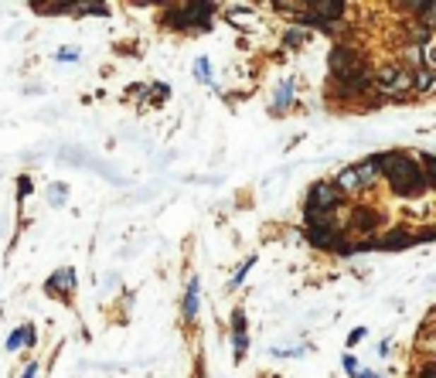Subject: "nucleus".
<instances>
[{
  "mask_svg": "<svg viewBox=\"0 0 436 378\" xmlns=\"http://www.w3.org/2000/svg\"><path fill=\"white\" fill-rule=\"evenodd\" d=\"M375 160H379V167L389 174V181H392V188H396L399 194H416V191H423V184H426V174H423L416 160L406 157V153H382Z\"/></svg>",
  "mask_w": 436,
  "mask_h": 378,
  "instance_id": "f257e3e1",
  "label": "nucleus"
},
{
  "mask_svg": "<svg viewBox=\"0 0 436 378\" xmlns=\"http://www.w3.org/2000/svg\"><path fill=\"white\" fill-rule=\"evenodd\" d=\"M211 14H215V4H181V7H167L160 14V24L174 31H208Z\"/></svg>",
  "mask_w": 436,
  "mask_h": 378,
  "instance_id": "f03ea898",
  "label": "nucleus"
},
{
  "mask_svg": "<svg viewBox=\"0 0 436 378\" xmlns=\"http://www.w3.org/2000/svg\"><path fill=\"white\" fill-rule=\"evenodd\" d=\"M327 65H331V76L338 78V82H348V78H358V76L368 72V65H365L361 52L358 48H351V45H338V48H331Z\"/></svg>",
  "mask_w": 436,
  "mask_h": 378,
  "instance_id": "7ed1b4c3",
  "label": "nucleus"
},
{
  "mask_svg": "<svg viewBox=\"0 0 436 378\" xmlns=\"http://www.w3.org/2000/svg\"><path fill=\"white\" fill-rule=\"evenodd\" d=\"M375 82H379V89L385 95H406L416 89V76H413L409 69H402V65H385V69H379Z\"/></svg>",
  "mask_w": 436,
  "mask_h": 378,
  "instance_id": "20e7f679",
  "label": "nucleus"
},
{
  "mask_svg": "<svg viewBox=\"0 0 436 378\" xmlns=\"http://www.w3.org/2000/svg\"><path fill=\"white\" fill-rule=\"evenodd\" d=\"M344 201V191L338 181H317L310 194H307V211H334Z\"/></svg>",
  "mask_w": 436,
  "mask_h": 378,
  "instance_id": "39448f33",
  "label": "nucleus"
},
{
  "mask_svg": "<svg viewBox=\"0 0 436 378\" xmlns=\"http://www.w3.org/2000/svg\"><path fill=\"white\" fill-rule=\"evenodd\" d=\"M72 290H76V273L72 269H58V273L48 276V283H45V293L58 297V300H72Z\"/></svg>",
  "mask_w": 436,
  "mask_h": 378,
  "instance_id": "423d86ee",
  "label": "nucleus"
},
{
  "mask_svg": "<svg viewBox=\"0 0 436 378\" xmlns=\"http://www.w3.org/2000/svg\"><path fill=\"white\" fill-rule=\"evenodd\" d=\"M232 348H235V361L246 358V348H249L246 310H235V314H232Z\"/></svg>",
  "mask_w": 436,
  "mask_h": 378,
  "instance_id": "0eeeda50",
  "label": "nucleus"
},
{
  "mask_svg": "<svg viewBox=\"0 0 436 378\" xmlns=\"http://www.w3.org/2000/svg\"><path fill=\"white\" fill-rule=\"evenodd\" d=\"M198 276H191L188 283V293H184V321H194L198 317V297H201V290H198Z\"/></svg>",
  "mask_w": 436,
  "mask_h": 378,
  "instance_id": "6e6552de",
  "label": "nucleus"
},
{
  "mask_svg": "<svg viewBox=\"0 0 436 378\" xmlns=\"http://www.w3.org/2000/svg\"><path fill=\"white\" fill-rule=\"evenodd\" d=\"M24 344H28V348L35 344V327H31V324H24V327H18V331H14V334L7 338V351H20Z\"/></svg>",
  "mask_w": 436,
  "mask_h": 378,
  "instance_id": "1a4fd4ad",
  "label": "nucleus"
},
{
  "mask_svg": "<svg viewBox=\"0 0 436 378\" xmlns=\"http://www.w3.org/2000/svg\"><path fill=\"white\" fill-rule=\"evenodd\" d=\"M351 225L361 228V232H372V228L379 225V215L368 208H355V215H351Z\"/></svg>",
  "mask_w": 436,
  "mask_h": 378,
  "instance_id": "9d476101",
  "label": "nucleus"
},
{
  "mask_svg": "<svg viewBox=\"0 0 436 378\" xmlns=\"http://www.w3.org/2000/svg\"><path fill=\"white\" fill-rule=\"evenodd\" d=\"M338 188L348 194V191H358L361 188V177H358V167H344L338 174Z\"/></svg>",
  "mask_w": 436,
  "mask_h": 378,
  "instance_id": "9b49d317",
  "label": "nucleus"
},
{
  "mask_svg": "<svg viewBox=\"0 0 436 378\" xmlns=\"http://www.w3.org/2000/svg\"><path fill=\"white\" fill-rule=\"evenodd\" d=\"M290 102H293V82H283V85L276 89V102H273V113H283Z\"/></svg>",
  "mask_w": 436,
  "mask_h": 378,
  "instance_id": "f8f14e48",
  "label": "nucleus"
},
{
  "mask_svg": "<svg viewBox=\"0 0 436 378\" xmlns=\"http://www.w3.org/2000/svg\"><path fill=\"white\" fill-rule=\"evenodd\" d=\"M379 160H365V164H358V177H361V188H368L372 181H375V174H379Z\"/></svg>",
  "mask_w": 436,
  "mask_h": 378,
  "instance_id": "ddd939ff",
  "label": "nucleus"
},
{
  "mask_svg": "<svg viewBox=\"0 0 436 378\" xmlns=\"http://www.w3.org/2000/svg\"><path fill=\"white\" fill-rule=\"evenodd\" d=\"M76 14H95V18H110V7H106V4H95V0H86V4H76Z\"/></svg>",
  "mask_w": 436,
  "mask_h": 378,
  "instance_id": "4468645a",
  "label": "nucleus"
},
{
  "mask_svg": "<svg viewBox=\"0 0 436 378\" xmlns=\"http://www.w3.org/2000/svg\"><path fill=\"white\" fill-rule=\"evenodd\" d=\"M413 239H409V232H392V239H382V242H375L379 249H402L409 246Z\"/></svg>",
  "mask_w": 436,
  "mask_h": 378,
  "instance_id": "2eb2a0df",
  "label": "nucleus"
},
{
  "mask_svg": "<svg viewBox=\"0 0 436 378\" xmlns=\"http://www.w3.org/2000/svg\"><path fill=\"white\" fill-rule=\"evenodd\" d=\"M416 89H433V69H426V65H419L416 69Z\"/></svg>",
  "mask_w": 436,
  "mask_h": 378,
  "instance_id": "dca6fc26",
  "label": "nucleus"
},
{
  "mask_svg": "<svg viewBox=\"0 0 436 378\" xmlns=\"http://www.w3.org/2000/svg\"><path fill=\"white\" fill-rule=\"evenodd\" d=\"M194 76L201 78V82H211V65H208V58H198V61H194Z\"/></svg>",
  "mask_w": 436,
  "mask_h": 378,
  "instance_id": "f3484780",
  "label": "nucleus"
},
{
  "mask_svg": "<svg viewBox=\"0 0 436 378\" xmlns=\"http://www.w3.org/2000/svg\"><path fill=\"white\" fill-rule=\"evenodd\" d=\"M252 263H256V259H252V256H249L246 263L239 266V273H235V276H232V283H228V290H235V286H239V283H242V280H246V273H249V269H252Z\"/></svg>",
  "mask_w": 436,
  "mask_h": 378,
  "instance_id": "a211bd4d",
  "label": "nucleus"
},
{
  "mask_svg": "<svg viewBox=\"0 0 436 378\" xmlns=\"http://www.w3.org/2000/svg\"><path fill=\"white\" fill-rule=\"evenodd\" d=\"M286 45H290V48H297V45H300V41H304V31H300V28H290V31H286Z\"/></svg>",
  "mask_w": 436,
  "mask_h": 378,
  "instance_id": "6ab92c4d",
  "label": "nucleus"
},
{
  "mask_svg": "<svg viewBox=\"0 0 436 378\" xmlns=\"http://www.w3.org/2000/svg\"><path fill=\"white\" fill-rule=\"evenodd\" d=\"M423 167H426V181H430V184H436V157H426V160H423Z\"/></svg>",
  "mask_w": 436,
  "mask_h": 378,
  "instance_id": "aec40b11",
  "label": "nucleus"
},
{
  "mask_svg": "<svg viewBox=\"0 0 436 378\" xmlns=\"http://www.w3.org/2000/svg\"><path fill=\"white\" fill-rule=\"evenodd\" d=\"M151 95H153V102H164V99L171 95V89H167V85H151Z\"/></svg>",
  "mask_w": 436,
  "mask_h": 378,
  "instance_id": "412c9836",
  "label": "nucleus"
},
{
  "mask_svg": "<svg viewBox=\"0 0 436 378\" xmlns=\"http://www.w3.org/2000/svg\"><path fill=\"white\" fill-rule=\"evenodd\" d=\"M24 194H31V177H20L18 181V198H24Z\"/></svg>",
  "mask_w": 436,
  "mask_h": 378,
  "instance_id": "4be33fe9",
  "label": "nucleus"
},
{
  "mask_svg": "<svg viewBox=\"0 0 436 378\" xmlns=\"http://www.w3.org/2000/svg\"><path fill=\"white\" fill-rule=\"evenodd\" d=\"M344 368H348V375H358V361L351 358V355L344 358Z\"/></svg>",
  "mask_w": 436,
  "mask_h": 378,
  "instance_id": "5701e85b",
  "label": "nucleus"
},
{
  "mask_svg": "<svg viewBox=\"0 0 436 378\" xmlns=\"http://www.w3.org/2000/svg\"><path fill=\"white\" fill-rule=\"evenodd\" d=\"M48 194H52V201H55V205H58V201H65V188H61V184H58V188H52Z\"/></svg>",
  "mask_w": 436,
  "mask_h": 378,
  "instance_id": "b1692460",
  "label": "nucleus"
},
{
  "mask_svg": "<svg viewBox=\"0 0 436 378\" xmlns=\"http://www.w3.org/2000/svg\"><path fill=\"white\" fill-rule=\"evenodd\" d=\"M426 61L436 69V41H433V45H426Z\"/></svg>",
  "mask_w": 436,
  "mask_h": 378,
  "instance_id": "393cba45",
  "label": "nucleus"
},
{
  "mask_svg": "<svg viewBox=\"0 0 436 378\" xmlns=\"http://www.w3.org/2000/svg\"><path fill=\"white\" fill-rule=\"evenodd\" d=\"M55 58H58V61H76V58H78V55H76V52H58V55H55Z\"/></svg>",
  "mask_w": 436,
  "mask_h": 378,
  "instance_id": "a878e982",
  "label": "nucleus"
},
{
  "mask_svg": "<svg viewBox=\"0 0 436 378\" xmlns=\"http://www.w3.org/2000/svg\"><path fill=\"white\" fill-rule=\"evenodd\" d=\"M20 378H38V365H28V368H24V375Z\"/></svg>",
  "mask_w": 436,
  "mask_h": 378,
  "instance_id": "bb28decb",
  "label": "nucleus"
},
{
  "mask_svg": "<svg viewBox=\"0 0 436 378\" xmlns=\"http://www.w3.org/2000/svg\"><path fill=\"white\" fill-rule=\"evenodd\" d=\"M361 338H365V331H361V327H358V331H351V338H348V344H355V341H361Z\"/></svg>",
  "mask_w": 436,
  "mask_h": 378,
  "instance_id": "cd10ccee",
  "label": "nucleus"
},
{
  "mask_svg": "<svg viewBox=\"0 0 436 378\" xmlns=\"http://www.w3.org/2000/svg\"><path fill=\"white\" fill-rule=\"evenodd\" d=\"M426 378H436V365H430V368H426Z\"/></svg>",
  "mask_w": 436,
  "mask_h": 378,
  "instance_id": "c85d7f7f",
  "label": "nucleus"
},
{
  "mask_svg": "<svg viewBox=\"0 0 436 378\" xmlns=\"http://www.w3.org/2000/svg\"><path fill=\"white\" fill-rule=\"evenodd\" d=\"M194 378H205V368H201V365H198V372H194Z\"/></svg>",
  "mask_w": 436,
  "mask_h": 378,
  "instance_id": "c756f323",
  "label": "nucleus"
},
{
  "mask_svg": "<svg viewBox=\"0 0 436 378\" xmlns=\"http://www.w3.org/2000/svg\"><path fill=\"white\" fill-rule=\"evenodd\" d=\"M361 378H379V375H372V372H368V375H361Z\"/></svg>",
  "mask_w": 436,
  "mask_h": 378,
  "instance_id": "7c9ffc66",
  "label": "nucleus"
}]
</instances>
